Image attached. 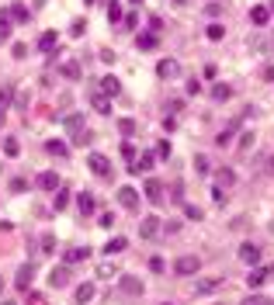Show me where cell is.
Masks as SVG:
<instances>
[{
  "instance_id": "obj_1",
  "label": "cell",
  "mask_w": 274,
  "mask_h": 305,
  "mask_svg": "<svg viewBox=\"0 0 274 305\" xmlns=\"http://www.w3.org/2000/svg\"><path fill=\"white\" fill-rule=\"evenodd\" d=\"M198 267H201V260L188 253V257H177L174 270H177V274H180V278H191V274H198Z\"/></svg>"
},
{
  "instance_id": "obj_2",
  "label": "cell",
  "mask_w": 274,
  "mask_h": 305,
  "mask_svg": "<svg viewBox=\"0 0 274 305\" xmlns=\"http://www.w3.org/2000/svg\"><path fill=\"white\" fill-rule=\"evenodd\" d=\"M157 76L160 80H177V76H180V63H177V59H160Z\"/></svg>"
},
{
  "instance_id": "obj_3",
  "label": "cell",
  "mask_w": 274,
  "mask_h": 305,
  "mask_svg": "<svg viewBox=\"0 0 274 305\" xmlns=\"http://www.w3.org/2000/svg\"><path fill=\"white\" fill-rule=\"evenodd\" d=\"M87 167L98 173V177H111V160H108V156H101V152H90Z\"/></svg>"
},
{
  "instance_id": "obj_4",
  "label": "cell",
  "mask_w": 274,
  "mask_h": 305,
  "mask_svg": "<svg viewBox=\"0 0 274 305\" xmlns=\"http://www.w3.org/2000/svg\"><path fill=\"white\" fill-rule=\"evenodd\" d=\"M63 125H66V132H70V139H77L80 132H87V125H83V114H80V111L66 114V118H63Z\"/></svg>"
},
{
  "instance_id": "obj_5",
  "label": "cell",
  "mask_w": 274,
  "mask_h": 305,
  "mask_svg": "<svg viewBox=\"0 0 274 305\" xmlns=\"http://www.w3.org/2000/svg\"><path fill=\"white\" fill-rule=\"evenodd\" d=\"M239 260L247 267H257L260 264V247H257V243H243V247H239Z\"/></svg>"
},
{
  "instance_id": "obj_6",
  "label": "cell",
  "mask_w": 274,
  "mask_h": 305,
  "mask_svg": "<svg viewBox=\"0 0 274 305\" xmlns=\"http://www.w3.org/2000/svg\"><path fill=\"white\" fill-rule=\"evenodd\" d=\"M149 170H153V152H139L129 163V173H149Z\"/></svg>"
},
{
  "instance_id": "obj_7",
  "label": "cell",
  "mask_w": 274,
  "mask_h": 305,
  "mask_svg": "<svg viewBox=\"0 0 274 305\" xmlns=\"http://www.w3.org/2000/svg\"><path fill=\"white\" fill-rule=\"evenodd\" d=\"M49 285H52V288H66V285H70V264L52 267V270H49Z\"/></svg>"
},
{
  "instance_id": "obj_8",
  "label": "cell",
  "mask_w": 274,
  "mask_h": 305,
  "mask_svg": "<svg viewBox=\"0 0 274 305\" xmlns=\"http://www.w3.org/2000/svg\"><path fill=\"white\" fill-rule=\"evenodd\" d=\"M157 232H160V219L157 215H146V219L139 222V236H142V239H153Z\"/></svg>"
},
{
  "instance_id": "obj_9",
  "label": "cell",
  "mask_w": 274,
  "mask_h": 305,
  "mask_svg": "<svg viewBox=\"0 0 274 305\" xmlns=\"http://www.w3.org/2000/svg\"><path fill=\"white\" fill-rule=\"evenodd\" d=\"M118 201H121V208L136 211L139 208V191L136 188H121V191H118Z\"/></svg>"
},
{
  "instance_id": "obj_10",
  "label": "cell",
  "mask_w": 274,
  "mask_h": 305,
  "mask_svg": "<svg viewBox=\"0 0 274 305\" xmlns=\"http://www.w3.org/2000/svg\"><path fill=\"white\" fill-rule=\"evenodd\" d=\"M146 198H149V205H163V184H160L157 177L146 180Z\"/></svg>"
},
{
  "instance_id": "obj_11",
  "label": "cell",
  "mask_w": 274,
  "mask_h": 305,
  "mask_svg": "<svg viewBox=\"0 0 274 305\" xmlns=\"http://www.w3.org/2000/svg\"><path fill=\"white\" fill-rule=\"evenodd\" d=\"M87 257H90V250H87V247H70L66 253H63V260H66L70 267H73V264H83Z\"/></svg>"
},
{
  "instance_id": "obj_12",
  "label": "cell",
  "mask_w": 274,
  "mask_h": 305,
  "mask_svg": "<svg viewBox=\"0 0 274 305\" xmlns=\"http://www.w3.org/2000/svg\"><path fill=\"white\" fill-rule=\"evenodd\" d=\"M118 285L125 295H142V281L139 278H129V274H118Z\"/></svg>"
},
{
  "instance_id": "obj_13",
  "label": "cell",
  "mask_w": 274,
  "mask_h": 305,
  "mask_svg": "<svg viewBox=\"0 0 274 305\" xmlns=\"http://www.w3.org/2000/svg\"><path fill=\"white\" fill-rule=\"evenodd\" d=\"M32 278H35V267L24 264V267H18V278H14V285H18L21 291H28V288H32Z\"/></svg>"
},
{
  "instance_id": "obj_14",
  "label": "cell",
  "mask_w": 274,
  "mask_h": 305,
  "mask_svg": "<svg viewBox=\"0 0 274 305\" xmlns=\"http://www.w3.org/2000/svg\"><path fill=\"white\" fill-rule=\"evenodd\" d=\"M222 288V278H201L195 285V295H212V291H219Z\"/></svg>"
},
{
  "instance_id": "obj_15",
  "label": "cell",
  "mask_w": 274,
  "mask_h": 305,
  "mask_svg": "<svg viewBox=\"0 0 274 305\" xmlns=\"http://www.w3.org/2000/svg\"><path fill=\"white\" fill-rule=\"evenodd\" d=\"M264 281H267V267H250V274H247V288H254V291H257Z\"/></svg>"
},
{
  "instance_id": "obj_16",
  "label": "cell",
  "mask_w": 274,
  "mask_h": 305,
  "mask_svg": "<svg viewBox=\"0 0 274 305\" xmlns=\"http://www.w3.org/2000/svg\"><path fill=\"white\" fill-rule=\"evenodd\" d=\"M90 104H94V111L111 114V97H108V94H101V90H94V94H90Z\"/></svg>"
},
{
  "instance_id": "obj_17",
  "label": "cell",
  "mask_w": 274,
  "mask_h": 305,
  "mask_svg": "<svg viewBox=\"0 0 274 305\" xmlns=\"http://www.w3.org/2000/svg\"><path fill=\"white\" fill-rule=\"evenodd\" d=\"M77 208H80V215H83V219H87V215H94V208H98V205H94V194H87V191H83V194H77Z\"/></svg>"
},
{
  "instance_id": "obj_18",
  "label": "cell",
  "mask_w": 274,
  "mask_h": 305,
  "mask_svg": "<svg viewBox=\"0 0 274 305\" xmlns=\"http://www.w3.org/2000/svg\"><path fill=\"white\" fill-rule=\"evenodd\" d=\"M98 83H101V94H108V97L121 94V83H118L115 76H104V80H98Z\"/></svg>"
},
{
  "instance_id": "obj_19",
  "label": "cell",
  "mask_w": 274,
  "mask_h": 305,
  "mask_svg": "<svg viewBox=\"0 0 274 305\" xmlns=\"http://www.w3.org/2000/svg\"><path fill=\"white\" fill-rule=\"evenodd\" d=\"M39 49H42V52H56V49H59V35H56V32H45V35L39 38Z\"/></svg>"
},
{
  "instance_id": "obj_20",
  "label": "cell",
  "mask_w": 274,
  "mask_h": 305,
  "mask_svg": "<svg viewBox=\"0 0 274 305\" xmlns=\"http://www.w3.org/2000/svg\"><path fill=\"white\" fill-rule=\"evenodd\" d=\"M59 73L66 76V80H80V63L77 59H66V63L59 66Z\"/></svg>"
},
{
  "instance_id": "obj_21",
  "label": "cell",
  "mask_w": 274,
  "mask_h": 305,
  "mask_svg": "<svg viewBox=\"0 0 274 305\" xmlns=\"http://www.w3.org/2000/svg\"><path fill=\"white\" fill-rule=\"evenodd\" d=\"M250 21H254L257 28H264V24L271 21V11H267V7H250Z\"/></svg>"
},
{
  "instance_id": "obj_22",
  "label": "cell",
  "mask_w": 274,
  "mask_h": 305,
  "mask_svg": "<svg viewBox=\"0 0 274 305\" xmlns=\"http://www.w3.org/2000/svg\"><path fill=\"white\" fill-rule=\"evenodd\" d=\"M39 188H42V191H56V188H59V177H56L52 170L39 173Z\"/></svg>"
},
{
  "instance_id": "obj_23",
  "label": "cell",
  "mask_w": 274,
  "mask_h": 305,
  "mask_svg": "<svg viewBox=\"0 0 274 305\" xmlns=\"http://www.w3.org/2000/svg\"><path fill=\"white\" fill-rule=\"evenodd\" d=\"M11 24H14L11 11H0V42H7V38H11Z\"/></svg>"
},
{
  "instance_id": "obj_24",
  "label": "cell",
  "mask_w": 274,
  "mask_h": 305,
  "mask_svg": "<svg viewBox=\"0 0 274 305\" xmlns=\"http://www.w3.org/2000/svg\"><path fill=\"white\" fill-rule=\"evenodd\" d=\"M45 149L52 152V156H59V160H66V156H70V146H66V142H56V139H52V142H45Z\"/></svg>"
},
{
  "instance_id": "obj_25",
  "label": "cell",
  "mask_w": 274,
  "mask_h": 305,
  "mask_svg": "<svg viewBox=\"0 0 274 305\" xmlns=\"http://www.w3.org/2000/svg\"><path fill=\"white\" fill-rule=\"evenodd\" d=\"M11 97H14V83H4V87H0V111L11 108Z\"/></svg>"
},
{
  "instance_id": "obj_26",
  "label": "cell",
  "mask_w": 274,
  "mask_h": 305,
  "mask_svg": "<svg viewBox=\"0 0 274 305\" xmlns=\"http://www.w3.org/2000/svg\"><path fill=\"white\" fill-rule=\"evenodd\" d=\"M233 132H236V121H233V125H229V129H222V132L216 135V146H222V149H226V146L233 142Z\"/></svg>"
},
{
  "instance_id": "obj_27",
  "label": "cell",
  "mask_w": 274,
  "mask_h": 305,
  "mask_svg": "<svg viewBox=\"0 0 274 305\" xmlns=\"http://www.w3.org/2000/svg\"><path fill=\"white\" fill-rule=\"evenodd\" d=\"M212 97H216V101H229V97H233V87H229V83H216V87H212Z\"/></svg>"
},
{
  "instance_id": "obj_28",
  "label": "cell",
  "mask_w": 274,
  "mask_h": 305,
  "mask_svg": "<svg viewBox=\"0 0 274 305\" xmlns=\"http://www.w3.org/2000/svg\"><path fill=\"white\" fill-rule=\"evenodd\" d=\"M52 201H56V211H63L66 205H70V191L59 184V188H56V198H52Z\"/></svg>"
},
{
  "instance_id": "obj_29",
  "label": "cell",
  "mask_w": 274,
  "mask_h": 305,
  "mask_svg": "<svg viewBox=\"0 0 274 305\" xmlns=\"http://www.w3.org/2000/svg\"><path fill=\"white\" fill-rule=\"evenodd\" d=\"M125 247H129V239H125V236H115V239H108V247H104V250H108V253H121Z\"/></svg>"
},
{
  "instance_id": "obj_30",
  "label": "cell",
  "mask_w": 274,
  "mask_h": 305,
  "mask_svg": "<svg viewBox=\"0 0 274 305\" xmlns=\"http://www.w3.org/2000/svg\"><path fill=\"white\" fill-rule=\"evenodd\" d=\"M233 180H236V173H233V170H219V173H216V184H219V188H229Z\"/></svg>"
},
{
  "instance_id": "obj_31",
  "label": "cell",
  "mask_w": 274,
  "mask_h": 305,
  "mask_svg": "<svg viewBox=\"0 0 274 305\" xmlns=\"http://www.w3.org/2000/svg\"><path fill=\"white\" fill-rule=\"evenodd\" d=\"M90 298H94V285H80L77 288V302L83 305V302H90Z\"/></svg>"
},
{
  "instance_id": "obj_32",
  "label": "cell",
  "mask_w": 274,
  "mask_h": 305,
  "mask_svg": "<svg viewBox=\"0 0 274 305\" xmlns=\"http://www.w3.org/2000/svg\"><path fill=\"white\" fill-rule=\"evenodd\" d=\"M98 278H118V267L111 264V260H104V264L98 267Z\"/></svg>"
},
{
  "instance_id": "obj_33",
  "label": "cell",
  "mask_w": 274,
  "mask_h": 305,
  "mask_svg": "<svg viewBox=\"0 0 274 305\" xmlns=\"http://www.w3.org/2000/svg\"><path fill=\"white\" fill-rule=\"evenodd\" d=\"M108 21H111V24L121 21V7H118V0H108Z\"/></svg>"
},
{
  "instance_id": "obj_34",
  "label": "cell",
  "mask_w": 274,
  "mask_h": 305,
  "mask_svg": "<svg viewBox=\"0 0 274 305\" xmlns=\"http://www.w3.org/2000/svg\"><path fill=\"white\" fill-rule=\"evenodd\" d=\"M118 132L121 135H136V121H132V118H121V121H118Z\"/></svg>"
},
{
  "instance_id": "obj_35",
  "label": "cell",
  "mask_w": 274,
  "mask_h": 305,
  "mask_svg": "<svg viewBox=\"0 0 274 305\" xmlns=\"http://www.w3.org/2000/svg\"><path fill=\"white\" fill-rule=\"evenodd\" d=\"M4 152H7V156H18L21 142H18V139H4Z\"/></svg>"
},
{
  "instance_id": "obj_36",
  "label": "cell",
  "mask_w": 274,
  "mask_h": 305,
  "mask_svg": "<svg viewBox=\"0 0 274 305\" xmlns=\"http://www.w3.org/2000/svg\"><path fill=\"white\" fill-rule=\"evenodd\" d=\"M11 18L14 21H28V7H24V4H14V7H11Z\"/></svg>"
},
{
  "instance_id": "obj_37",
  "label": "cell",
  "mask_w": 274,
  "mask_h": 305,
  "mask_svg": "<svg viewBox=\"0 0 274 305\" xmlns=\"http://www.w3.org/2000/svg\"><path fill=\"white\" fill-rule=\"evenodd\" d=\"M83 32H87V21H83V18H77L73 24H70V35H73V38H80Z\"/></svg>"
},
{
  "instance_id": "obj_38",
  "label": "cell",
  "mask_w": 274,
  "mask_h": 305,
  "mask_svg": "<svg viewBox=\"0 0 274 305\" xmlns=\"http://www.w3.org/2000/svg\"><path fill=\"white\" fill-rule=\"evenodd\" d=\"M42 253H56V236H42Z\"/></svg>"
},
{
  "instance_id": "obj_39",
  "label": "cell",
  "mask_w": 274,
  "mask_h": 305,
  "mask_svg": "<svg viewBox=\"0 0 274 305\" xmlns=\"http://www.w3.org/2000/svg\"><path fill=\"white\" fill-rule=\"evenodd\" d=\"M139 49H157V35H139Z\"/></svg>"
},
{
  "instance_id": "obj_40",
  "label": "cell",
  "mask_w": 274,
  "mask_h": 305,
  "mask_svg": "<svg viewBox=\"0 0 274 305\" xmlns=\"http://www.w3.org/2000/svg\"><path fill=\"white\" fill-rule=\"evenodd\" d=\"M205 35L212 38V42H219V38L226 35V28H222V24H208V32H205Z\"/></svg>"
},
{
  "instance_id": "obj_41",
  "label": "cell",
  "mask_w": 274,
  "mask_h": 305,
  "mask_svg": "<svg viewBox=\"0 0 274 305\" xmlns=\"http://www.w3.org/2000/svg\"><path fill=\"white\" fill-rule=\"evenodd\" d=\"M184 215H188V219H195V222H198V219H205V211L198 208V205H184Z\"/></svg>"
},
{
  "instance_id": "obj_42",
  "label": "cell",
  "mask_w": 274,
  "mask_h": 305,
  "mask_svg": "<svg viewBox=\"0 0 274 305\" xmlns=\"http://www.w3.org/2000/svg\"><path fill=\"white\" fill-rule=\"evenodd\" d=\"M195 170L198 173H208L212 167H208V156H195Z\"/></svg>"
},
{
  "instance_id": "obj_43",
  "label": "cell",
  "mask_w": 274,
  "mask_h": 305,
  "mask_svg": "<svg viewBox=\"0 0 274 305\" xmlns=\"http://www.w3.org/2000/svg\"><path fill=\"white\" fill-rule=\"evenodd\" d=\"M11 52H14V59H24V56H28V45H24V42H14Z\"/></svg>"
},
{
  "instance_id": "obj_44",
  "label": "cell",
  "mask_w": 274,
  "mask_h": 305,
  "mask_svg": "<svg viewBox=\"0 0 274 305\" xmlns=\"http://www.w3.org/2000/svg\"><path fill=\"white\" fill-rule=\"evenodd\" d=\"M212 201H216V205H226V191L219 188V184L212 188Z\"/></svg>"
},
{
  "instance_id": "obj_45",
  "label": "cell",
  "mask_w": 274,
  "mask_h": 305,
  "mask_svg": "<svg viewBox=\"0 0 274 305\" xmlns=\"http://www.w3.org/2000/svg\"><path fill=\"white\" fill-rule=\"evenodd\" d=\"M121 156L132 163V160H136V146H132V142H125V146H121Z\"/></svg>"
},
{
  "instance_id": "obj_46",
  "label": "cell",
  "mask_w": 274,
  "mask_h": 305,
  "mask_svg": "<svg viewBox=\"0 0 274 305\" xmlns=\"http://www.w3.org/2000/svg\"><path fill=\"white\" fill-rule=\"evenodd\" d=\"M98 226L111 229V226H115V215H111V211H104V215H101V219H98Z\"/></svg>"
},
{
  "instance_id": "obj_47",
  "label": "cell",
  "mask_w": 274,
  "mask_h": 305,
  "mask_svg": "<svg viewBox=\"0 0 274 305\" xmlns=\"http://www.w3.org/2000/svg\"><path fill=\"white\" fill-rule=\"evenodd\" d=\"M157 156H163V160L170 156V142H167V139H160V146H157Z\"/></svg>"
},
{
  "instance_id": "obj_48",
  "label": "cell",
  "mask_w": 274,
  "mask_h": 305,
  "mask_svg": "<svg viewBox=\"0 0 274 305\" xmlns=\"http://www.w3.org/2000/svg\"><path fill=\"white\" fill-rule=\"evenodd\" d=\"M163 267H167L163 257H153V260H149V270H157V274H163Z\"/></svg>"
},
{
  "instance_id": "obj_49",
  "label": "cell",
  "mask_w": 274,
  "mask_h": 305,
  "mask_svg": "<svg viewBox=\"0 0 274 305\" xmlns=\"http://www.w3.org/2000/svg\"><path fill=\"white\" fill-rule=\"evenodd\" d=\"M239 305H267V298H260V295H250V298H243Z\"/></svg>"
},
{
  "instance_id": "obj_50",
  "label": "cell",
  "mask_w": 274,
  "mask_h": 305,
  "mask_svg": "<svg viewBox=\"0 0 274 305\" xmlns=\"http://www.w3.org/2000/svg\"><path fill=\"white\" fill-rule=\"evenodd\" d=\"M73 146H90V132H80L77 139H73Z\"/></svg>"
},
{
  "instance_id": "obj_51",
  "label": "cell",
  "mask_w": 274,
  "mask_h": 305,
  "mask_svg": "<svg viewBox=\"0 0 274 305\" xmlns=\"http://www.w3.org/2000/svg\"><path fill=\"white\" fill-rule=\"evenodd\" d=\"M24 188H28V180H21V177H18V180H11V191H14V194H21Z\"/></svg>"
},
{
  "instance_id": "obj_52",
  "label": "cell",
  "mask_w": 274,
  "mask_h": 305,
  "mask_svg": "<svg viewBox=\"0 0 274 305\" xmlns=\"http://www.w3.org/2000/svg\"><path fill=\"white\" fill-rule=\"evenodd\" d=\"M170 201H177V205H184V191H180V184L174 188V194H170Z\"/></svg>"
},
{
  "instance_id": "obj_53",
  "label": "cell",
  "mask_w": 274,
  "mask_h": 305,
  "mask_svg": "<svg viewBox=\"0 0 274 305\" xmlns=\"http://www.w3.org/2000/svg\"><path fill=\"white\" fill-rule=\"evenodd\" d=\"M239 139H243V142H239L243 149H250V146H254V135H250V132H243V135H239Z\"/></svg>"
},
{
  "instance_id": "obj_54",
  "label": "cell",
  "mask_w": 274,
  "mask_h": 305,
  "mask_svg": "<svg viewBox=\"0 0 274 305\" xmlns=\"http://www.w3.org/2000/svg\"><path fill=\"white\" fill-rule=\"evenodd\" d=\"M98 56H101V59H104V63H115V52H111V49H101Z\"/></svg>"
},
{
  "instance_id": "obj_55",
  "label": "cell",
  "mask_w": 274,
  "mask_h": 305,
  "mask_svg": "<svg viewBox=\"0 0 274 305\" xmlns=\"http://www.w3.org/2000/svg\"><path fill=\"white\" fill-rule=\"evenodd\" d=\"M188 94H195V97L201 94V83H198V80H191V83H188Z\"/></svg>"
},
{
  "instance_id": "obj_56",
  "label": "cell",
  "mask_w": 274,
  "mask_h": 305,
  "mask_svg": "<svg viewBox=\"0 0 274 305\" xmlns=\"http://www.w3.org/2000/svg\"><path fill=\"white\" fill-rule=\"evenodd\" d=\"M267 278H274V264H271V267H267Z\"/></svg>"
},
{
  "instance_id": "obj_57",
  "label": "cell",
  "mask_w": 274,
  "mask_h": 305,
  "mask_svg": "<svg viewBox=\"0 0 274 305\" xmlns=\"http://www.w3.org/2000/svg\"><path fill=\"white\" fill-rule=\"evenodd\" d=\"M129 4H136V7H139V4H142V0H129Z\"/></svg>"
},
{
  "instance_id": "obj_58",
  "label": "cell",
  "mask_w": 274,
  "mask_h": 305,
  "mask_svg": "<svg viewBox=\"0 0 274 305\" xmlns=\"http://www.w3.org/2000/svg\"><path fill=\"white\" fill-rule=\"evenodd\" d=\"M4 114H7V111H0V125H4Z\"/></svg>"
},
{
  "instance_id": "obj_59",
  "label": "cell",
  "mask_w": 274,
  "mask_h": 305,
  "mask_svg": "<svg viewBox=\"0 0 274 305\" xmlns=\"http://www.w3.org/2000/svg\"><path fill=\"white\" fill-rule=\"evenodd\" d=\"M267 11H271V14H274V0H271V7H267Z\"/></svg>"
},
{
  "instance_id": "obj_60",
  "label": "cell",
  "mask_w": 274,
  "mask_h": 305,
  "mask_svg": "<svg viewBox=\"0 0 274 305\" xmlns=\"http://www.w3.org/2000/svg\"><path fill=\"white\" fill-rule=\"evenodd\" d=\"M0 305H18V302H0Z\"/></svg>"
},
{
  "instance_id": "obj_61",
  "label": "cell",
  "mask_w": 274,
  "mask_h": 305,
  "mask_svg": "<svg viewBox=\"0 0 274 305\" xmlns=\"http://www.w3.org/2000/svg\"><path fill=\"white\" fill-rule=\"evenodd\" d=\"M0 291H4V278H0Z\"/></svg>"
},
{
  "instance_id": "obj_62",
  "label": "cell",
  "mask_w": 274,
  "mask_h": 305,
  "mask_svg": "<svg viewBox=\"0 0 274 305\" xmlns=\"http://www.w3.org/2000/svg\"><path fill=\"white\" fill-rule=\"evenodd\" d=\"M83 4H94V0H83Z\"/></svg>"
},
{
  "instance_id": "obj_63",
  "label": "cell",
  "mask_w": 274,
  "mask_h": 305,
  "mask_svg": "<svg viewBox=\"0 0 274 305\" xmlns=\"http://www.w3.org/2000/svg\"><path fill=\"white\" fill-rule=\"evenodd\" d=\"M163 305H170V302H163Z\"/></svg>"
}]
</instances>
